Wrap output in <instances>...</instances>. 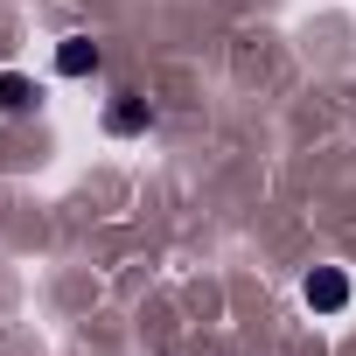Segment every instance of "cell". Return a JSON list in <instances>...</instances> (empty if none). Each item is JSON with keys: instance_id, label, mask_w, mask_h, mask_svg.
<instances>
[{"instance_id": "cell-1", "label": "cell", "mask_w": 356, "mask_h": 356, "mask_svg": "<svg viewBox=\"0 0 356 356\" xmlns=\"http://www.w3.org/2000/svg\"><path fill=\"white\" fill-rule=\"evenodd\" d=\"M300 293H307L314 314H342V307H349V273H342V266H314Z\"/></svg>"}, {"instance_id": "cell-2", "label": "cell", "mask_w": 356, "mask_h": 356, "mask_svg": "<svg viewBox=\"0 0 356 356\" xmlns=\"http://www.w3.org/2000/svg\"><path fill=\"white\" fill-rule=\"evenodd\" d=\"M147 126H154V105H147V98H112L105 133H119V140H126V133H147Z\"/></svg>"}, {"instance_id": "cell-3", "label": "cell", "mask_w": 356, "mask_h": 356, "mask_svg": "<svg viewBox=\"0 0 356 356\" xmlns=\"http://www.w3.org/2000/svg\"><path fill=\"white\" fill-rule=\"evenodd\" d=\"M98 63H105V56H98V42H91V35H70V42L56 49V70H63V77H91Z\"/></svg>"}, {"instance_id": "cell-4", "label": "cell", "mask_w": 356, "mask_h": 356, "mask_svg": "<svg viewBox=\"0 0 356 356\" xmlns=\"http://www.w3.org/2000/svg\"><path fill=\"white\" fill-rule=\"evenodd\" d=\"M22 112H35V84L22 70H0V119H22Z\"/></svg>"}]
</instances>
